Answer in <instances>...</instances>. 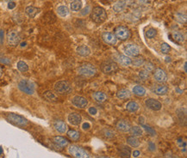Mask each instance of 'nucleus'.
Returning a JSON list of instances; mask_svg holds the SVG:
<instances>
[{"instance_id": "1", "label": "nucleus", "mask_w": 187, "mask_h": 158, "mask_svg": "<svg viewBox=\"0 0 187 158\" xmlns=\"http://www.w3.org/2000/svg\"><path fill=\"white\" fill-rule=\"evenodd\" d=\"M91 20L96 23H102L106 20L107 18V13L105 9L102 7H95L92 9L91 14Z\"/></svg>"}, {"instance_id": "2", "label": "nucleus", "mask_w": 187, "mask_h": 158, "mask_svg": "<svg viewBox=\"0 0 187 158\" xmlns=\"http://www.w3.org/2000/svg\"><path fill=\"white\" fill-rule=\"evenodd\" d=\"M78 73L83 76V77H93V76L96 75L97 69L92 64L86 63V64H83L78 67Z\"/></svg>"}, {"instance_id": "3", "label": "nucleus", "mask_w": 187, "mask_h": 158, "mask_svg": "<svg viewBox=\"0 0 187 158\" xmlns=\"http://www.w3.org/2000/svg\"><path fill=\"white\" fill-rule=\"evenodd\" d=\"M54 90L58 94L65 96V95H69L70 93H72L73 88H72V85L70 84L69 82L62 80V81H58L57 83H55Z\"/></svg>"}, {"instance_id": "4", "label": "nucleus", "mask_w": 187, "mask_h": 158, "mask_svg": "<svg viewBox=\"0 0 187 158\" xmlns=\"http://www.w3.org/2000/svg\"><path fill=\"white\" fill-rule=\"evenodd\" d=\"M6 118L9 120L10 123H12L15 126H18L19 127H25L28 126V120L24 117L21 115L13 113H10L6 115Z\"/></svg>"}, {"instance_id": "5", "label": "nucleus", "mask_w": 187, "mask_h": 158, "mask_svg": "<svg viewBox=\"0 0 187 158\" xmlns=\"http://www.w3.org/2000/svg\"><path fill=\"white\" fill-rule=\"evenodd\" d=\"M18 88L27 95H33L35 93V85L33 82L27 79H22L18 84Z\"/></svg>"}, {"instance_id": "6", "label": "nucleus", "mask_w": 187, "mask_h": 158, "mask_svg": "<svg viewBox=\"0 0 187 158\" xmlns=\"http://www.w3.org/2000/svg\"><path fill=\"white\" fill-rule=\"evenodd\" d=\"M68 151L74 158H90V155L86 150L77 145H71Z\"/></svg>"}, {"instance_id": "7", "label": "nucleus", "mask_w": 187, "mask_h": 158, "mask_svg": "<svg viewBox=\"0 0 187 158\" xmlns=\"http://www.w3.org/2000/svg\"><path fill=\"white\" fill-rule=\"evenodd\" d=\"M21 40V35L18 30L10 29L7 34V41L10 47H17Z\"/></svg>"}, {"instance_id": "8", "label": "nucleus", "mask_w": 187, "mask_h": 158, "mask_svg": "<svg viewBox=\"0 0 187 158\" xmlns=\"http://www.w3.org/2000/svg\"><path fill=\"white\" fill-rule=\"evenodd\" d=\"M115 36L117 39L121 40H126L130 38L131 32L126 27L118 26L115 29Z\"/></svg>"}, {"instance_id": "9", "label": "nucleus", "mask_w": 187, "mask_h": 158, "mask_svg": "<svg viewBox=\"0 0 187 158\" xmlns=\"http://www.w3.org/2000/svg\"><path fill=\"white\" fill-rule=\"evenodd\" d=\"M101 70L105 74H111L118 70V66L116 62L105 61L102 64Z\"/></svg>"}, {"instance_id": "10", "label": "nucleus", "mask_w": 187, "mask_h": 158, "mask_svg": "<svg viewBox=\"0 0 187 158\" xmlns=\"http://www.w3.org/2000/svg\"><path fill=\"white\" fill-rule=\"evenodd\" d=\"M124 53L128 57H137L140 54V49L136 45L128 44L124 47Z\"/></svg>"}, {"instance_id": "11", "label": "nucleus", "mask_w": 187, "mask_h": 158, "mask_svg": "<svg viewBox=\"0 0 187 158\" xmlns=\"http://www.w3.org/2000/svg\"><path fill=\"white\" fill-rule=\"evenodd\" d=\"M72 103H73V105L75 106L76 107L83 109V108H86L87 107V105H88V101H87L85 97L80 96H74V98H73Z\"/></svg>"}, {"instance_id": "12", "label": "nucleus", "mask_w": 187, "mask_h": 158, "mask_svg": "<svg viewBox=\"0 0 187 158\" xmlns=\"http://www.w3.org/2000/svg\"><path fill=\"white\" fill-rule=\"evenodd\" d=\"M153 77L155 81L162 84V83H165L167 80V75L165 73V71L164 70H162L161 68H158L156 70H154V73H153Z\"/></svg>"}, {"instance_id": "13", "label": "nucleus", "mask_w": 187, "mask_h": 158, "mask_svg": "<svg viewBox=\"0 0 187 158\" xmlns=\"http://www.w3.org/2000/svg\"><path fill=\"white\" fill-rule=\"evenodd\" d=\"M53 143L54 144V145L58 147V148H61V149H63L65 148L66 146H67L68 144H69V141L67 140L66 137L61 136H55L54 137L52 138Z\"/></svg>"}, {"instance_id": "14", "label": "nucleus", "mask_w": 187, "mask_h": 158, "mask_svg": "<svg viewBox=\"0 0 187 158\" xmlns=\"http://www.w3.org/2000/svg\"><path fill=\"white\" fill-rule=\"evenodd\" d=\"M145 104L148 108L153 110V111H159V110H161V107H162L160 101H157L155 99H153V98L147 99L145 101Z\"/></svg>"}, {"instance_id": "15", "label": "nucleus", "mask_w": 187, "mask_h": 158, "mask_svg": "<svg viewBox=\"0 0 187 158\" xmlns=\"http://www.w3.org/2000/svg\"><path fill=\"white\" fill-rule=\"evenodd\" d=\"M116 127L120 132H129V130H130L131 128V125L129 121L124 120V119H121V120H118L117 122L116 123Z\"/></svg>"}, {"instance_id": "16", "label": "nucleus", "mask_w": 187, "mask_h": 158, "mask_svg": "<svg viewBox=\"0 0 187 158\" xmlns=\"http://www.w3.org/2000/svg\"><path fill=\"white\" fill-rule=\"evenodd\" d=\"M102 39L104 40L106 44L110 45V46H114L117 43V38L115 35L109 32H105L102 34Z\"/></svg>"}, {"instance_id": "17", "label": "nucleus", "mask_w": 187, "mask_h": 158, "mask_svg": "<svg viewBox=\"0 0 187 158\" xmlns=\"http://www.w3.org/2000/svg\"><path fill=\"white\" fill-rule=\"evenodd\" d=\"M68 122L73 126H78L79 124L81 123V115L78 113H71L67 117Z\"/></svg>"}, {"instance_id": "18", "label": "nucleus", "mask_w": 187, "mask_h": 158, "mask_svg": "<svg viewBox=\"0 0 187 158\" xmlns=\"http://www.w3.org/2000/svg\"><path fill=\"white\" fill-rule=\"evenodd\" d=\"M54 127L56 130L57 132L60 133H65L67 130V126L64 121L61 120H57L54 123Z\"/></svg>"}, {"instance_id": "19", "label": "nucleus", "mask_w": 187, "mask_h": 158, "mask_svg": "<svg viewBox=\"0 0 187 158\" xmlns=\"http://www.w3.org/2000/svg\"><path fill=\"white\" fill-rule=\"evenodd\" d=\"M41 9L39 8H36V7H34V6H28L25 9V13L26 15L30 18H34L36 17V15L39 13Z\"/></svg>"}, {"instance_id": "20", "label": "nucleus", "mask_w": 187, "mask_h": 158, "mask_svg": "<svg viewBox=\"0 0 187 158\" xmlns=\"http://www.w3.org/2000/svg\"><path fill=\"white\" fill-rule=\"evenodd\" d=\"M42 96L45 100H47L48 101H50V102H56L58 101V97L52 91L50 90H47L43 93Z\"/></svg>"}, {"instance_id": "21", "label": "nucleus", "mask_w": 187, "mask_h": 158, "mask_svg": "<svg viewBox=\"0 0 187 158\" xmlns=\"http://www.w3.org/2000/svg\"><path fill=\"white\" fill-rule=\"evenodd\" d=\"M92 96H93V99L97 102H99V103H103L107 100V96L105 95V93L100 92V91H97V92L93 93Z\"/></svg>"}, {"instance_id": "22", "label": "nucleus", "mask_w": 187, "mask_h": 158, "mask_svg": "<svg viewBox=\"0 0 187 158\" xmlns=\"http://www.w3.org/2000/svg\"><path fill=\"white\" fill-rule=\"evenodd\" d=\"M172 37L173 38L174 41L178 43V44H182L185 41V36L179 31H173L172 33Z\"/></svg>"}, {"instance_id": "23", "label": "nucleus", "mask_w": 187, "mask_h": 158, "mask_svg": "<svg viewBox=\"0 0 187 158\" xmlns=\"http://www.w3.org/2000/svg\"><path fill=\"white\" fill-rule=\"evenodd\" d=\"M117 61L120 65L123 66H129L132 64V60L129 57H128L126 55H119L117 58Z\"/></svg>"}, {"instance_id": "24", "label": "nucleus", "mask_w": 187, "mask_h": 158, "mask_svg": "<svg viewBox=\"0 0 187 158\" xmlns=\"http://www.w3.org/2000/svg\"><path fill=\"white\" fill-rule=\"evenodd\" d=\"M117 96L121 100H125V99H128L131 96V93L129 90H128L126 88H122V89L117 91Z\"/></svg>"}, {"instance_id": "25", "label": "nucleus", "mask_w": 187, "mask_h": 158, "mask_svg": "<svg viewBox=\"0 0 187 158\" xmlns=\"http://www.w3.org/2000/svg\"><path fill=\"white\" fill-rule=\"evenodd\" d=\"M77 53L80 56L86 57V56H88L91 53V50H90V48L87 46L83 45V46H79L78 48H77Z\"/></svg>"}, {"instance_id": "26", "label": "nucleus", "mask_w": 187, "mask_h": 158, "mask_svg": "<svg viewBox=\"0 0 187 158\" xmlns=\"http://www.w3.org/2000/svg\"><path fill=\"white\" fill-rule=\"evenodd\" d=\"M118 154L121 158H129L131 155V150L128 147H122L118 150Z\"/></svg>"}, {"instance_id": "27", "label": "nucleus", "mask_w": 187, "mask_h": 158, "mask_svg": "<svg viewBox=\"0 0 187 158\" xmlns=\"http://www.w3.org/2000/svg\"><path fill=\"white\" fill-rule=\"evenodd\" d=\"M133 93L137 96H144L146 95V89L141 85H136L133 88Z\"/></svg>"}, {"instance_id": "28", "label": "nucleus", "mask_w": 187, "mask_h": 158, "mask_svg": "<svg viewBox=\"0 0 187 158\" xmlns=\"http://www.w3.org/2000/svg\"><path fill=\"white\" fill-rule=\"evenodd\" d=\"M127 143L130 145L131 147H134V148H137V147H139L140 146V141L136 137H129L127 138Z\"/></svg>"}, {"instance_id": "29", "label": "nucleus", "mask_w": 187, "mask_h": 158, "mask_svg": "<svg viewBox=\"0 0 187 158\" xmlns=\"http://www.w3.org/2000/svg\"><path fill=\"white\" fill-rule=\"evenodd\" d=\"M57 13L61 17H65L69 13V9L66 5H61L57 8Z\"/></svg>"}, {"instance_id": "30", "label": "nucleus", "mask_w": 187, "mask_h": 158, "mask_svg": "<svg viewBox=\"0 0 187 158\" xmlns=\"http://www.w3.org/2000/svg\"><path fill=\"white\" fill-rule=\"evenodd\" d=\"M168 92V88L165 85H158L156 88H154V93L158 96H164Z\"/></svg>"}, {"instance_id": "31", "label": "nucleus", "mask_w": 187, "mask_h": 158, "mask_svg": "<svg viewBox=\"0 0 187 158\" xmlns=\"http://www.w3.org/2000/svg\"><path fill=\"white\" fill-rule=\"evenodd\" d=\"M125 7H126V2H125V0H120V1H118L116 5H114L113 8L114 10H115L116 12H121V11H122L123 9H125Z\"/></svg>"}, {"instance_id": "32", "label": "nucleus", "mask_w": 187, "mask_h": 158, "mask_svg": "<svg viewBox=\"0 0 187 158\" xmlns=\"http://www.w3.org/2000/svg\"><path fill=\"white\" fill-rule=\"evenodd\" d=\"M126 108L128 111L131 113H135L137 110L139 109V104L135 101H129L126 106Z\"/></svg>"}, {"instance_id": "33", "label": "nucleus", "mask_w": 187, "mask_h": 158, "mask_svg": "<svg viewBox=\"0 0 187 158\" xmlns=\"http://www.w3.org/2000/svg\"><path fill=\"white\" fill-rule=\"evenodd\" d=\"M129 132H130V133L132 134V136L136 137H141L142 135V133H143L142 129L141 127H139V126H131Z\"/></svg>"}, {"instance_id": "34", "label": "nucleus", "mask_w": 187, "mask_h": 158, "mask_svg": "<svg viewBox=\"0 0 187 158\" xmlns=\"http://www.w3.org/2000/svg\"><path fill=\"white\" fill-rule=\"evenodd\" d=\"M71 9L74 11H78L82 8V2L80 0H76V1H73L72 4L70 5Z\"/></svg>"}, {"instance_id": "35", "label": "nucleus", "mask_w": 187, "mask_h": 158, "mask_svg": "<svg viewBox=\"0 0 187 158\" xmlns=\"http://www.w3.org/2000/svg\"><path fill=\"white\" fill-rule=\"evenodd\" d=\"M67 136L69 137L72 140L77 141L78 140V138H79V137H80V134H79V132L75 131V130H69V131L67 132Z\"/></svg>"}, {"instance_id": "36", "label": "nucleus", "mask_w": 187, "mask_h": 158, "mask_svg": "<svg viewBox=\"0 0 187 158\" xmlns=\"http://www.w3.org/2000/svg\"><path fill=\"white\" fill-rule=\"evenodd\" d=\"M17 67H18V70H20L21 72H26V71L29 70V66L27 65L25 62L22 61V60L18 62Z\"/></svg>"}, {"instance_id": "37", "label": "nucleus", "mask_w": 187, "mask_h": 158, "mask_svg": "<svg viewBox=\"0 0 187 158\" xmlns=\"http://www.w3.org/2000/svg\"><path fill=\"white\" fill-rule=\"evenodd\" d=\"M175 19H176V21L178 22H179V23H185L186 22V14L185 13H180V12H178V13H177L176 15H175Z\"/></svg>"}, {"instance_id": "38", "label": "nucleus", "mask_w": 187, "mask_h": 158, "mask_svg": "<svg viewBox=\"0 0 187 158\" xmlns=\"http://www.w3.org/2000/svg\"><path fill=\"white\" fill-rule=\"evenodd\" d=\"M145 35H146L147 38H148V39H153V38H154L155 35H157V31L156 29H154V28H148V30L146 31Z\"/></svg>"}, {"instance_id": "39", "label": "nucleus", "mask_w": 187, "mask_h": 158, "mask_svg": "<svg viewBox=\"0 0 187 158\" xmlns=\"http://www.w3.org/2000/svg\"><path fill=\"white\" fill-rule=\"evenodd\" d=\"M170 50H171V47L167 43H162L161 46V51L162 53H165L167 54L169 53Z\"/></svg>"}, {"instance_id": "40", "label": "nucleus", "mask_w": 187, "mask_h": 158, "mask_svg": "<svg viewBox=\"0 0 187 158\" xmlns=\"http://www.w3.org/2000/svg\"><path fill=\"white\" fill-rule=\"evenodd\" d=\"M103 133H104V135H105L106 137H109V138H111V137H115V132L114 131H112V130H110V129H105L104 131H103Z\"/></svg>"}, {"instance_id": "41", "label": "nucleus", "mask_w": 187, "mask_h": 158, "mask_svg": "<svg viewBox=\"0 0 187 158\" xmlns=\"http://www.w3.org/2000/svg\"><path fill=\"white\" fill-rule=\"evenodd\" d=\"M139 77L142 80H146V79H148L149 77V72L146 70H141L139 72Z\"/></svg>"}, {"instance_id": "42", "label": "nucleus", "mask_w": 187, "mask_h": 158, "mask_svg": "<svg viewBox=\"0 0 187 158\" xmlns=\"http://www.w3.org/2000/svg\"><path fill=\"white\" fill-rule=\"evenodd\" d=\"M141 126H142V127H143L144 129H145V130H146V131H147V132L150 134V135H152V136L156 135V132H155V131H154L153 128L149 127V126H145V125H143V124L141 125Z\"/></svg>"}, {"instance_id": "43", "label": "nucleus", "mask_w": 187, "mask_h": 158, "mask_svg": "<svg viewBox=\"0 0 187 158\" xmlns=\"http://www.w3.org/2000/svg\"><path fill=\"white\" fill-rule=\"evenodd\" d=\"M143 63H144L143 58H135L134 61H132V64H134V66H142Z\"/></svg>"}, {"instance_id": "44", "label": "nucleus", "mask_w": 187, "mask_h": 158, "mask_svg": "<svg viewBox=\"0 0 187 158\" xmlns=\"http://www.w3.org/2000/svg\"><path fill=\"white\" fill-rule=\"evenodd\" d=\"M0 63L1 64H5V65H10V59L8 58L0 57Z\"/></svg>"}, {"instance_id": "45", "label": "nucleus", "mask_w": 187, "mask_h": 158, "mask_svg": "<svg viewBox=\"0 0 187 158\" xmlns=\"http://www.w3.org/2000/svg\"><path fill=\"white\" fill-rule=\"evenodd\" d=\"M145 70H148V72H150L151 70H153V66L152 63H150V62L147 63L146 66H145Z\"/></svg>"}, {"instance_id": "46", "label": "nucleus", "mask_w": 187, "mask_h": 158, "mask_svg": "<svg viewBox=\"0 0 187 158\" xmlns=\"http://www.w3.org/2000/svg\"><path fill=\"white\" fill-rule=\"evenodd\" d=\"M88 112H89V114H91V115H95V114H97V110L95 107H90V108L88 109Z\"/></svg>"}, {"instance_id": "47", "label": "nucleus", "mask_w": 187, "mask_h": 158, "mask_svg": "<svg viewBox=\"0 0 187 158\" xmlns=\"http://www.w3.org/2000/svg\"><path fill=\"white\" fill-rule=\"evenodd\" d=\"M5 38V32L3 29H0V44H3Z\"/></svg>"}, {"instance_id": "48", "label": "nucleus", "mask_w": 187, "mask_h": 158, "mask_svg": "<svg viewBox=\"0 0 187 158\" xmlns=\"http://www.w3.org/2000/svg\"><path fill=\"white\" fill-rule=\"evenodd\" d=\"M148 148H149V149H150L151 151H153V150H155V149H156L155 145H154L153 142H149V144H148Z\"/></svg>"}, {"instance_id": "49", "label": "nucleus", "mask_w": 187, "mask_h": 158, "mask_svg": "<svg viewBox=\"0 0 187 158\" xmlns=\"http://www.w3.org/2000/svg\"><path fill=\"white\" fill-rule=\"evenodd\" d=\"M15 7H16V3L15 2H10L8 4V9H13Z\"/></svg>"}, {"instance_id": "50", "label": "nucleus", "mask_w": 187, "mask_h": 158, "mask_svg": "<svg viewBox=\"0 0 187 158\" xmlns=\"http://www.w3.org/2000/svg\"><path fill=\"white\" fill-rule=\"evenodd\" d=\"M82 127H83V129H84V130H89V129H90V127H91V125L86 122V123L83 124Z\"/></svg>"}, {"instance_id": "51", "label": "nucleus", "mask_w": 187, "mask_h": 158, "mask_svg": "<svg viewBox=\"0 0 187 158\" xmlns=\"http://www.w3.org/2000/svg\"><path fill=\"white\" fill-rule=\"evenodd\" d=\"M165 158H178L177 156H175L174 154L167 153L165 155Z\"/></svg>"}, {"instance_id": "52", "label": "nucleus", "mask_w": 187, "mask_h": 158, "mask_svg": "<svg viewBox=\"0 0 187 158\" xmlns=\"http://www.w3.org/2000/svg\"><path fill=\"white\" fill-rule=\"evenodd\" d=\"M139 155H140V151H138V150H135V151L133 152V156H134V157L139 156Z\"/></svg>"}, {"instance_id": "53", "label": "nucleus", "mask_w": 187, "mask_h": 158, "mask_svg": "<svg viewBox=\"0 0 187 158\" xmlns=\"http://www.w3.org/2000/svg\"><path fill=\"white\" fill-rule=\"evenodd\" d=\"M138 2L141 4H148L149 2H151V0H138Z\"/></svg>"}, {"instance_id": "54", "label": "nucleus", "mask_w": 187, "mask_h": 158, "mask_svg": "<svg viewBox=\"0 0 187 158\" xmlns=\"http://www.w3.org/2000/svg\"><path fill=\"white\" fill-rule=\"evenodd\" d=\"M2 75H3V69H2V67L0 66V77H2Z\"/></svg>"}, {"instance_id": "55", "label": "nucleus", "mask_w": 187, "mask_h": 158, "mask_svg": "<svg viewBox=\"0 0 187 158\" xmlns=\"http://www.w3.org/2000/svg\"><path fill=\"white\" fill-rule=\"evenodd\" d=\"M185 72H186V62L185 63Z\"/></svg>"}, {"instance_id": "56", "label": "nucleus", "mask_w": 187, "mask_h": 158, "mask_svg": "<svg viewBox=\"0 0 187 158\" xmlns=\"http://www.w3.org/2000/svg\"><path fill=\"white\" fill-rule=\"evenodd\" d=\"M2 152H3V150H2V149H1V148H0V155H1V154H2Z\"/></svg>"}, {"instance_id": "57", "label": "nucleus", "mask_w": 187, "mask_h": 158, "mask_svg": "<svg viewBox=\"0 0 187 158\" xmlns=\"http://www.w3.org/2000/svg\"><path fill=\"white\" fill-rule=\"evenodd\" d=\"M99 158H110V157H105V156H102V157H99Z\"/></svg>"}, {"instance_id": "58", "label": "nucleus", "mask_w": 187, "mask_h": 158, "mask_svg": "<svg viewBox=\"0 0 187 158\" xmlns=\"http://www.w3.org/2000/svg\"><path fill=\"white\" fill-rule=\"evenodd\" d=\"M71 1H76V0H71Z\"/></svg>"}]
</instances>
